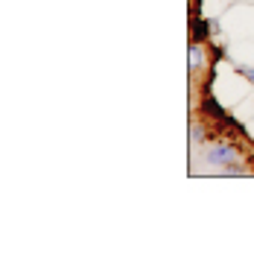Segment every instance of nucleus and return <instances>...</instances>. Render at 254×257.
Wrapping results in <instances>:
<instances>
[{"mask_svg": "<svg viewBox=\"0 0 254 257\" xmlns=\"http://www.w3.org/2000/svg\"><path fill=\"white\" fill-rule=\"evenodd\" d=\"M199 64H202V47H199V44H193V47H190V67L196 70Z\"/></svg>", "mask_w": 254, "mask_h": 257, "instance_id": "f03ea898", "label": "nucleus"}, {"mask_svg": "<svg viewBox=\"0 0 254 257\" xmlns=\"http://www.w3.org/2000/svg\"><path fill=\"white\" fill-rule=\"evenodd\" d=\"M207 161H213V164H234L237 161V152L228 149V146H213L207 152Z\"/></svg>", "mask_w": 254, "mask_h": 257, "instance_id": "f257e3e1", "label": "nucleus"}]
</instances>
